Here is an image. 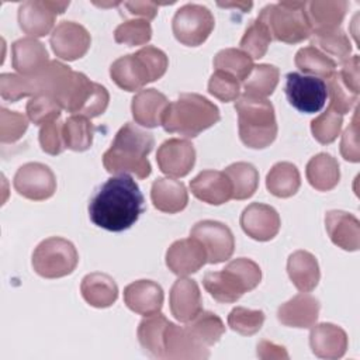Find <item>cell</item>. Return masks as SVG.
Listing matches in <instances>:
<instances>
[{"mask_svg":"<svg viewBox=\"0 0 360 360\" xmlns=\"http://www.w3.org/2000/svg\"><path fill=\"white\" fill-rule=\"evenodd\" d=\"M342 124L343 115L328 107L326 111H323L311 121V132L319 143L328 145L338 138L342 129Z\"/></svg>","mask_w":360,"mask_h":360,"instance_id":"45","label":"cell"},{"mask_svg":"<svg viewBox=\"0 0 360 360\" xmlns=\"http://www.w3.org/2000/svg\"><path fill=\"white\" fill-rule=\"evenodd\" d=\"M28 128V118L17 111L0 108V141L3 143L17 142Z\"/></svg>","mask_w":360,"mask_h":360,"instance_id":"48","label":"cell"},{"mask_svg":"<svg viewBox=\"0 0 360 360\" xmlns=\"http://www.w3.org/2000/svg\"><path fill=\"white\" fill-rule=\"evenodd\" d=\"M62 110L63 108L59 104V101L46 94H37L31 97L25 107L28 120L35 125H41V127L51 121L59 120Z\"/></svg>","mask_w":360,"mask_h":360,"instance_id":"42","label":"cell"},{"mask_svg":"<svg viewBox=\"0 0 360 360\" xmlns=\"http://www.w3.org/2000/svg\"><path fill=\"white\" fill-rule=\"evenodd\" d=\"M13 186L24 198L44 201L55 194L56 177L46 165L30 162L18 167L13 179Z\"/></svg>","mask_w":360,"mask_h":360,"instance_id":"9","label":"cell"},{"mask_svg":"<svg viewBox=\"0 0 360 360\" xmlns=\"http://www.w3.org/2000/svg\"><path fill=\"white\" fill-rule=\"evenodd\" d=\"M278 68L269 63L253 66L250 75L243 80V90L246 94L266 98L273 94L278 84Z\"/></svg>","mask_w":360,"mask_h":360,"instance_id":"39","label":"cell"},{"mask_svg":"<svg viewBox=\"0 0 360 360\" xmlns=\"http://www.w3.org/2000/svg\"><path fill=\"white\" fill-rule=\"evenodd\" d=\"M264 312L262 309H249L245 307L233 308L228 315V326L243 336L257 333L264 323Z\"/></svg>","mask_w":360,"mask_h":360,"instance_id":"43","label":"cell"},{"mask_svg":"<svg viewBox=\"0 0 360 360\" xmlns=\"http://www.w3.org/2000/svg\"><path fill=\"white\" fill-rule=\"evenodd\" d=\"M232 183V198H250L259 186V172L248 162H236L229 165L225 170Z\"/></svg>","mask_w":360,"mask_h":360,"instance_id":"36","label":"cell"},{"mask_svg":"<svg viewBox=\"0 0 360 360\" xmlns=\"http://www.w3.org/2000/svg\"><path fill=\"white\" fill-rule=\"evenodd\" d=\"M193 195L202 202L221 205L232 198V183L225 172L202 170L190 181Z\"/></svg>","mask_w":360,"mask_h":360,"instance_id":"17","label":"cell"},{"mask_svg":"<svg viewBox=\"0 0 360 360\" xmlns=\"http://www.w3.org/2000/svg\"><path fill=\"white\" fill-rule=\"evenodd\" d=\"M163 297L162 287L152 280H136L124 288L125 305L143 316L160 312Z\"/></svg>","mask_w":360,"mask_h":360,"instance_id":"20","label":"cell"},{"mask_svg":"<svg viewBox=\"0 0 360 360\" xmlns=\"http://www.w3.org/2000/svg\"><path fill=\"white\" fill-rule=\"evenodd\" d=\"M285 96L288 103L298 111L314 114L323 108L328 90L323 79L290 72L285 76Z\"/></svg>","mask_w":360,"mask_h":360,"instance_id":"8","label":"cell"},{"mask_svg":"<svg viewBox=\"0 0 360 360\" xmlns=\"http://www.w3.org/2000/svg\"><path fill=\"white\" fill-rule=\"evenodd\" d=\"M326 90L329 96V108L340 115L347 114L357 103L359 94L350 91L340 80L339 75L335 72L329 79H326Z\"/></svg>","mask_w":360,"mask_h":360,"instance_id":"46","label":"cell"},{"mask_svg":"<svg viewBox=\"0 0 360 360\" xmlns=\"http://www.w3.org/2000/svg\"><path fill=\"white\" fill-rule=\"evenodd\" d=\"M273 41L267 25L256 18L245 31L240 39V51L248 53L252 59H260L266 55L270 42Z\"/></svg>","mask_w":360,"mask_h":360,"instance_id":"41","label":"cell"},{"mask_svg":"<svg viewBox=\"0 0 360 360\" xmlns=\"http://www.w3.org/2000/svg\"><path fill=\"white\" fill-rule=\"evenodd\" d=\"M257 356L262 359H288V354L283 346L267 340H262L257 345Z\"/></svg>","mask_w":360,"mask_h":360,"instance_id":"57","label":"cell"},{"mask_svg":"<svg viewBox=\"0 0 360 360\" xmlns=\"http://www.w3.org/2000/svg\"><path fill=\"white\" fill-rule=\"evenodd\" d=\"M62 128H63V122H60L59 120L51 121L41 127L38 139H39L41 149L45 153L56 156V155H60L66 149Z\"/></svg>","mask_w":360,"mask_h":360,"instance_id":"50","label":"cell"},{"mask_svg":"<svg viewBox=\"0 0 360 360\" xmlns=\"http://www.w3.org/2000/svg\"><path fill=\"white\" fill-rule=\"evenodd\" d=\"M152 38V27L146 20H127L121 22L114 31V39L127 46L145 45Z\"/></svg>","mask_w":360,"mask_h":360,"instance_id":"44","label":"cell"},{"mask_svg":"<svg viewBox=\"0 0 360 360\" xmlns=\"http://www.w3.org/2000/svg\"><path fill=\"white\" fill-rule=\"evenodd\" d=\"M309 38L311 46L319 49L329 58H336L338 62H345L350 58L349 55L352 52V42L346 32L340 28L312 31Z\"/></svg>","mask_w":360,"mask_h":360,"instance_id":"35","label":"cell"},{"mask_svg":"<svg viewBox=\"0 0 360 360\" xmlns=\"http://www.w3.org/2000/svg\"><path fill=\"white\" fill-rule=\"evenodd\" d=\"M135 53L141 58V60L146 66L149 76H150V82L159 80L166 73L167 66H169V59L162 49L148 45V46L141 48Z\"/></svg>","mask_w":360,"mask_h":360,"instance_id":"51","label":"cell"},{"mask_svg":"<svg viewBox=\"0 0 360 360\" xmlns=\"http://www.w3.org/2000/svg\"><path fill=\"white\" fill-rule=\"evenodd\" d=\"M62 131L65 146L75 152H83L91 146L96 128L90 118L83 115H70L63 122Z\"/></svg>","mask_w":360,"mask_h":360,"instance_id":"37","label":"cell"},{"mask_svg":"<svg viewBox=\"0 0 360 360\" xmlns=\"http://www.w3.org/2000/svg\"><path fill=\"white\" fill-rule=\"evenodd\" d=\"M202 284L207 292H210L215 301L222 304L236 302L245 292H248V288L239 276L226 266L221 271L205 273Z\"/></svg>","mask_w":360,"mask_h":360,"instance_id":"25","label":"cell"},{"mask_svg":"<svg viewBox=\"0 0 360 360\" xmlns=\"http://www.w3.org/2000/svg\"><path fill=\"white\" fill-rule=\"evenodd\" d=\"M309 346L316 357L328 360L340 359L347 349V335L340 326L329 322L312 325Z\"/></svg>","mask_w":360,"mask_h":360,"instance_id":"19","label":"cell"},{"mask_svg":"<svg viewBox=\"0 0 360 360\" xmlns=\"http://www.w3.org/2000/svg\"><path fill=\"white\" fill-rule=\"evenodd\" d=\"M345 0H314L307 3V17L312 31L339 28L347 11Z\"/></svg>","mask_w":360,"mask_h":360,"instance_id":"30","label":"cell"},{"mask_svg":"<svg viewBox=\"0 0 360 360\" xmlns=\"http://www.w3.org/2000/svg\"><path fill=\"white\" fill-rule=\"evenodd\" d=\"M287 273L295 288L301 292L312 291L321 278L318 260L307 250H295L288 256Z\"/></svg>","mask_w":360,"mask_h":360,"instance_id":"28","label":"cell"},{"mask_svg":"<svg viewBox=\"0 0 360 360\" xmlns=\"http://www.w3.org/2000/svg\"><path fill=\"white\" fill-rule=\"evenodd\" d=\"M325 228L330 240L340 249L354 252L360 246V222L346 211L332 210L325 215Z\"/></svg>","mask_w":360,"mask_h":360,"instance_id":"21","label":"cell"},{"mask_svg":"<svg viewBox=\"0 0 360 360\" xmlns=\"http://www.w3.org/2000/svg\"><path fill=\"white\" fill-rule=\"evenodd\" d=\"M210 352L197 343L186 326L169 322L165 330V359H207Z\"/></svg>","mask_w":360,"mask_h":360,"instance_id":"26","label":"cell"},{"mask_svg":"<svg viewBox=\"0 0 360 360\" xmlns=\"http://www.w3.org/2000/svg\"><path fill=\"white\" fill-rule=\"evenodd\" d=\"M80 291L84 301L94 308L111 307L118 298V287L105 273H90L83 277Z\"/></svg>","mask_w":360,"mask_h":360,"instance_id":"29","label":"cell"},{"mask_svg":"<svg viewBox=\"0 0 360 360\" xmlns=\"http://www.w3.org/2000/svg\"><path fill=\"white\" fill-rule=\"evenodd\" d=\"M110 76L112 82L125 91H136L150 83L149 72L136 53L115 59L110 66Z\"/></svg>","mask_w":360,"mask_h":360,"instance_id":"24","label":"cell"},{"mask_svg":"<svg viewBox=\"0 0 360 360\" xmlns=\"http://www.w3.org/2000/svg\"><path fill=\"white\" fill-rule=\"evenodd\" d=\"M295 66L309 76L329 79L336 72V62L314 46H304L295 53Z\"/></svg>","mask_w":360,"mask_h":360,"instance_id":"38","label":"cell"},{"mask_svg":"<svg viewBox=\"0 0 360 360\" xmlns=\"http://www.w3.org/2000/svg\"><path fill=\"white\" fill-rule=\"evenodd\" d=\"M79 262L75 245L60 236L44 239L32 253V269L44 278H60L73 273Z\"/></svg>","mask_w":360,"mask_h":360,"instance_id":"6","label":"cell"},{"mask_svg":"<svg viewBox=\"0 0 360 360\" xmlns=\"http://www.w3.org/2000/svg\"><path fill=\"white\" fill-rule=\"evenodd\" d=\"M53 53L63 60H76L83 58L91 44L89 31L75 21L59 22L49 38Z\"/></svg>","mask_w":360,"mask_h":360,"instance_id":"12","label":"cell"},{"mask_svg":"<svg viewBox=\"0 0 360 360\" xmlns=\"http://www.w3.org/2000/svg\"><path fill=\"white\" fill-rule=\"evenodd\" d=\"M308 183L318 191H329L335 188L340 179L338 160L329 153H318L309 159L305 167Z\"/></svg>","mask_w":360,"mask_h":360,"instance_id":"32","label":"cell"},{"mask_svg":"<svg viewBox=\"0 0 360 360\" xmlns=\"http://www.w3.org/2000/svg\"><path fill=\"white\" fill-rule=\"evenodd\" d=\"M218 107L197 93H181L169 103L162 118V127L169 134L195 138L219 121Z\"/></svg>","mask_w":360,"mask_h":360,"instance_id":"3","label":"cell"},{"mask_svg":"<svg viewBox=\"0 0 360 360\" xmlns=\"http://www.w3.org/2000/svg\"><path fill=\"white\" fill-rule=\"evenodd\" d=\"M215 25L212 13L202 4L188 3L173 15L172 30L176 39L186 46H198L210 37Z\"/></svg>","mask_w":360,"mask_h":360,"instance_id":"7","label":"cell"},{"mask_svg":"<svg viewBox=\"0 0 360 360\" xmlns=\"http://www.w3.org/2000/svg\"><path fill=\"white\" fill-rule=\"evenodd\" d=\"M319 309L318 298L308 292H301L278 307L277 319L284 326L307 329L318 321Z\"/></svg>","mask_w":360,"mask_h":360,"instance_id":"18","label":"cell"},{"mask_svg":"<svg viewBox=\"0 0 360 360\" xmlns=\"http://www.w3.org/2000/svg\"><path fill=\"white\" fill-rule=\"evenodd\" d=\"M159 169L172 179L184 177L195 163L194 145L187 139L170 138L165 141L156 153Z\"/></svg>","mask_w":360,"mask_h":360,"instance_id":"13","label":"cell"},{"mask_svg":"<svg viewBox=\"0 0 360 360\" xmlns=\"http://www.w3.org/2000/svg\"><path fill=\"white\" fill-rule=\"evenodd\" d=\"M208 93L224 103L235 101L240 96V82L226 72L215 70L208 80Z\"/></svg>","mask_w":360,"mask_h":360,"instance_id":"47","label":"cell"},{"mask_svg":"<svg viewBox=\"0 0 360 360\" xmlns=\"http://www.w3.org/2000/svg\"><path fill=\"white\" fill-rule=\"evenodd\" d=\"M340 153L345 160L357 163L360 160V149H359V122H357V110L354 111L353 120L349 127L343 131L340 141Z\"/></svg>","mask_w":360,"mask_h":360,"instance_id":"53","label":"cell"},{"mask_svg":"<svg viewBox=\"0 0 360 360\" xmlns=\"http://www.w3.org/2000/svg\"><path fill=\"white\" fill-rule=\"evenodd\" d=\"M169 100L156 89L139 90L131 103V112L134 121L145 128H156L162 125V118Z\"/></svg>","mask_w":360,"mask_h":360,"instance_id":"23","label":"cell"},{"mask_svg":"<svg viewBox=\"0 0 360 360\" xmlns=\"http://www.w3.org/2000/svg\"><path fill=\"white\" fill-rule=\"evenodd\" d=\"M190 236L200 240L207 253V263L218 264L228 260L235 249V239L232 231L219 221L204 219L197 222Z\"/></svg>","mask_w":360,"mask_h":360,"instance_id":"10","label":"cell"},{"mask_svg":"<svg viewBox=\"0 0 360 360\" xmlns=\"http://www.w3.org/2000/svg\"><path fill=\"white\" fill-rule=\"evenodd\" d=\"M49 62L46 48L35 38H21L11 45V63L21 76H32Z\"/></svg>","mask_w":360,"mask_h":360,"instance_id":"22","label":"cell"},{"mask_svg":"<svg viewBox=\"0 0 360 360\" xmlns=\"http://www.w3.org/2000/svg\"><path fill=\"white\" fill-rule=\"evenodd\" d=\"M186 329L197 343L207 349L219 342L221 336L225 333L222 319L211 311H201L187 322Z\"/></svg>","mask_w":360,"mask_h":360,"instance_id":"34","label":"cell"},{"mask_svg":"<svg viewBox=\"0 0 360 360\" xmlns=\"http://www.w3.org/2000/svg\"><path fill=\"white\" fill-rule=\"evenodd\" d=\"M150 200L156 210L166 214H176L186 208L188 194L181 181L172 177H159L152 184Z\"/></svg>","mask_w":360,"mask_h":360,"instance_id":"27","label":"cell"},{"mask_svg":"<svg viewBox=\"0 0 360 360\" xmlns=\"http://www.w3.org/2000/svg\"><path fill=\"white\" fill-rule=\"evenodd\" d=\"M253 66V59L236 48L222 49L214 56L215 70L226 72L236 77L239 82H243L250 75Z\"/></svg>","mask_w":360,"mask_h":360,"instance_id":"40","label":"cell"},{"mask_svg":"<svg viewBox=\"0 0 360 360\" xmlns=\"http://www.w3.org/2000/svg\"><path fill=\"white\" fill-rule=\"evenodd\" d=\"M240 226L243 232L255 240L267 242L280 231V215L267 204L252 202L240 214Z\"/></svg>","mask_w":360,"mask_h":360,"instance_id":"14","label":"cell"},{"mask_svg":"<svg viewBox=\"0 0 360 360\" xmlns=\"http://www.w3.org/2000/svg\"><path fill=\"white\" fill-rule=\"evenodd\" d=\"M359 68H360V58H359V55H353L352 58L342 62V69H340V72H338L342 83L354 94L360 93Z\"/></svg>","mask_w":360,"mask_h":360,"instance_id":"55","label":"cell"},{"mask_svg":"<svg viewBox=\"0 0 360 360\" xmlns=\"http://www.w3.org/2000/svg\"><path fill=\"white\" fill-rule=\"evenodd\" d=\"M153 145V134L134 122H127L118 129L110 149L103 155L104 169L111 174L132 173L138 179H146L152 172L148 155Z\"/></svg>","mask_w":360,"mask_h":360,"instance_id":"2","label":"cell"},{"mask_svg":"<svg viewBox=\"0 0 360 360\" xmlns=\"http://www.w3.org/2000/svg\"><path fill=\"white\" fill-rule=\"evenodd\" d=\"M145 211L139 186L129 174H115L104 181L90 198V221L105 231L129 229Z\"/></svg>","mask_w":360,"mask_h":360,"instance_id":"1","label":"cell"},{"mask_svg":"<svg viewBox=\"0 0 360 360\" xmlns=\"http://www.w3.org/2000/svg\"><path fill=\"white\" fill-rule=\"evenodd\" d=\"M301 186L300 172L295 165L290 162L276 163L266 176L267 190L280 198H288L294 195Z\"/></svg>","mask_w":360,"mask_h":360,"instance_id":"33","label":"cell"},{"mask_svg":"<svg viewBox=\"0 0 360 360\" xmlns=\"http://www.w3.org/2000/svg\"><path fill=\"white\" fill-rule=\"evenodd\" d=\"M108 101H110V94L107 89L98 83H94L90 97L87 98V101L84 103V105L82 107L77 115H83L86 118L98 117L107 110Z\"/></svg>","mask_w":360,"mask_h":360,"instance_id":"54","label":"cell"},{"mask_svg":"<svg viewBox=\"0 0 360 360\" xmlns=\"http://www.w3.org/2000/svg\"><path fill=\"white\" fill-rule=\"evenodd\" d=\"M69 1L27 0L18 7L20 28L31 38L45 37L53 28L56 15L65 13Z\"/></svg>","mask_w":360,"mask_h":360,"instance_id":"11","label":"cell"},{"mask_svg":"<svg viewBox=\"0 0 360 360\" xmlns=\"http://www.w3.org/2000/svg\"><path fill=\"white\" fill-rule=\"evenodd\" d=\"M124 7L132 15H141L143 20H153L158 14V4L153 1H125Z\"/></svg>","mask_w":360,"mask_h":360,"instance_id":"56","label":"cell"},{"mask_svg":"<svg viewBox=\"0 0 360 360\" xmlns=\"http://www.w3.org/2000/svg\"><path fill=\"white\" fill-rule=\"evenodd\" d=\"M205 263V249L200 240L193 236L173 242L166 252V266L179 277L198 271Z\"/></svg>","mask_w":360,"mask_h":360,"instance_id":"15","label":"cell"},{"mask_svg":"<svg viewBox=\"0 0 360 360\" xmlns=\"http://www.w3.org/2000/svg\"><path fill=\"white\" fill-rule=\"evenodd\" d=\"M169 304L172 315L187 323L202 311V298L198 284L187 277H179L170 288Z\"/></svg>","mask_w":360,"mask_h":360,"instance_id":"16","label":"cell"},{"mask_svg":"<svg viewBox=\"0 0 360 360\" xmlns=\"http://www.w3.org/2000/svg\"><path fill=\"white\" fill-rule=\"evenodd\" d=\"M0 94L4 100L11 103H15L20 98L28 96L32 97V90L28 77L14 73L0 75Z\"/></svg>","mask_w":360,"mask_h":360,"instance_id":"49","label":"cell"},{"mask_svg":"<svg viewBox=\"0 0 360 360\" xmlns=\"http://www.w3.org/2000/svg\"><path fill=\"white\" fill-rule=\"evenodd\" d=\"M226 267H229L239 276V278L246 285L248 291H252L253 288H256L262 280V270L259 264L248 257L233 259L226 264Z\"/></svg>","mask_w":360,"mask_h":360,"instance_id":"52","label":"cell"},{"mask_svg":"<svg viewBox=\"0 0 360 360\" xmlns=\"http://www.w3.org/2000/svg\"><path fill=\"white\" fill-rule=\"evenodd\" d=\"M239 138L248 148H267L277 136L274 107L267 98L243 93L235 103Z\"/></svg>","mask_w":360,"mask_h":360,"instance_id":"4","label":"cell"},{"mask_svg":"<svg viewBox=\"0 0 360 360\" xmlns=\"http://www.w3.org/2000/svg\"><path fill=\"white\" fill-rule=\"evenodd\" d=\"M262 20L271 38L285 44H298L308 39L312 34L307 17V1H280L266 6L257 15Z\"/></svg>","mask_w":360,"mask_h":360,"instance_id":"5","label":"cell"},{"mask_svg":"<svg viewBox=\"0 0 360 360\" xmlns=\"http://www.w3.org/2000/svg\"><path fill=\"white\" fill-rule=\"evenodd\" d=\"M169 321L160 312L146 315L138 326L136 336L141 347L155 359H165V330Z\"/></svg>","mask_w":360,"mask_h":360,"instance_id":"31","label":"cell"}]
</instances>
